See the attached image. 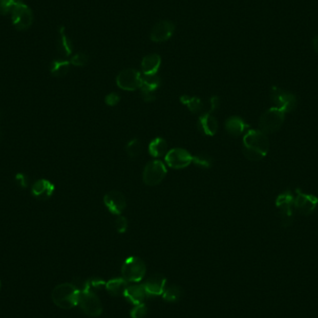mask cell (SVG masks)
I'll return each mask as SVG.
<instances>
[{
    "mask_svg": "<svg viewBox=\"0 0 318 318\" xmlns=\"http://www.w3.org/2000/svg\"><path fill=\"white\" fill-rule=\"evenodd\" d=\"M270 141L260 130H248L243 138V154L248 160L259 161L267 156Z\"/></svg>",
    "mask_w": 318,
    "mask_h": 318,
    "instance_id": "cell-1",
    "label": "cell"
},
{
    "mask_svg": "<svg viewBox=\"0 0 318 318\" xmlns=\"http://www.w3.org/2000/svg\"><path fill=\"white\" fill-rule=\"evenodd\" d=\"M79 294L80 289L75 284L62 283L52 290L51 299L58 307L68 310L78 305Z\"/></svg>",
    "mask_w": 318,
    "mask_h": 318,
    "instance_id": "cell-2",
    "label": "cell"
},
{
    "mask_svg": "<svg viewBox=\"0 0 318 318\" xmlns=\"http://www.w3.org/2000/svg\"><path fill=\"white\" fill-rule=\"evenodd\" d=\"M275 207L283 227L291 226L294 220V195L291 191L286 190L278 195L275 199Z\"/></svg>",
    "mask_w": 318,
    "mask_h": 318,
    "instance_id": "cell-3",
    "label": "cell"
},
{
    "mask_svg": "<svg viewBox=\"0 0 318 318\" xmlns=\"http://www.w3.org/2000/svg\"><path fill=\"white\" fill-rule=\"evenodd\" d=\"M286 114L280 111L277 107H271L263 113L259 120L260 131L267 134L278 132L285 122Z\"/></svg>",
    "mask_w": 318,
    "mask_h": 318,
    "instance_id": "cell-4",
    "label": "cell"
},
{
    "mask_svg": "<svg viewBox=\"0 0 318 318\" xmlns=\"http://www.w3.org/2000/svg\"><path fill=\"white\" fill-rule=\"evenodd\" d=\"M9 15L10 16L11 23L17 30H27L30 28L34 23V13L29 6L25 2L19 0L13 8L10 10Z\"/></svg>",
    "mask_w": 318,
    "mask_h": 318,
    "instance_id": "cell-5",
    "label": "cell"
},
{
    "mask_svg": "<svg viewBox=\"0 0 318 318\" xmlns=\"http://www.w3.org/2000/svg\"><path fill=\"white\" fill-rule=\"evenodd\" d=\"M270 98L274 104V107H277L280 111L284 112L285 114L294 111L298 104L297 97L295 94L278 87H273L271 89Z\"/></svg>",
    "mask_w": 318,
    "mask_h": 318,
    "instance_id": "cell-6",
    "label": "cell"
},
{
    "mask_svg": "<svg viewBox=\"0 0 318 318\" xmlns=\"http://www.w3.org/2000/svg\"><path fill=\"white\" fill-rule=\"evenodd\" d=\"M146 272L145 263L141 258H128L121 268L122 278L128 282L138 283L141 281Z\"/></svg>",
    "mask_w": 318,
    "mask_h": 318,
    "instance_id": "cell-7",
    "label": "cell"
},
{
    "mask_svg": "<svg viewBox=\"0 0 318 318\" xmlns=\"http://www.w3.org/2000/svg\"><path fill=\"white\" fill-rule=\"evenodd\" d=\"M78 305L87 315L91 317L99 316L102 313L101 300L91 290H80Z\"/></svg>",
    "mask_w": 318,
    "mask_h": 318,
    "instance_id": "cell-8",
    "label": "cell"
},
{
    "mask_svg": "<svg viewBox=\"0 0 318 318\" xmlns=\"http://www.w3.org/2000/svg\"><path fill=\"white\" fill-rule=\"evenodd\" d=\"M318 207V197L312 194L304 193L301 189L296 190L294 196V208L303 215L308 216Z\"/></svg>",
    "mask_w": 318,
    "mask_h": 318,
    "instance_id": "cell-9",
    "label": "cell"
},
{
    "mask_svg": "<svg viewBox=\"0 0 318 318\" xmlns=\"http://www.w3.org/2000/svg\"><path fill=\"white\" fill-rule=\"evenodd\" d=\"M167 168L159 160L149 162L143 172V182L149 186H156L165 179Z\"/></svg>",
    "mask_w": 318,
    "mask_h": 318,
    "instance_id": "cell-10",
    "label": "cell"
},
{
    "mask_svg": "<svg viewBox=\"0 0 318 318\" xmlns=\"http://www.w3.org/2000/svg\"><path fill=\"white\" fill-rule=\"evenodd\" d=\"M116 84L124 91H136L141 88V75L135 69L126 68L118 74L116 77Z\"/></svg>",
    "mask_w": 318,
    "mask_h": 318,
    "instance_id": "cell-11",
    "label": "cell"
},
{
    "mask_svg": "<svg viewBox=\"0 0 318 318\" xmlns=\"http://www.w3.org/2000/svg\"><path fill=\"white\" fill-rule=\"evenodd\" d=\"M165 159L168 167L181 169L188 167L192 163L193 156L184 149L175 148L167 152Z\"/></svg>",
    "mask_w": 318,
    "mask_h": 318,
    "instance_id": "cell-12",
    "label": "cell"
},
{
    "mask_svg": "<svg viewBox=\"0 0 318 318\" xmlns=\"http://www.w3.org/2000/svg\"><path fill=\"white\" fill-rule=\"evenodd\" d=\"M175 31V25L171 20H160L152 28L150 39L153 42L162 43L168 40Z\"/></svg>",
    "mask_w": 318,
    "mask_h": 318,
    "instance_id": "cell-13",
    "label": "cell"
},
{
    "mask_svg": "<svg viewBox=\"0 0 318 318\" xmlns=\"http://www.w3.org/2000/svg\"><path fill=\"white\" fill-rule=\"evenodd\" d=\"M103 202L108 210L115 215L121 214L126 207V197L121 192L116 190L107 193L103 198Z\"/></svg>",
    "mask_w": 318,
    "mask_h": 318,
    "instance_id": "cell-14",
    "label": "cell"
},
{
    "mask_svg": "<svg viewBox=\"0 0 318 318\" xmlns=\"http://www.w3.org/2000/svg\"><path fill=\"white\" fill-rule=\"evenodd\" d=\"M167 279L162 274H155L144 283V288L148 296H159L166 289Z\"/></svg>",
    "mask_w": 318,
    "mask_h": 318,
    "instance_id": "cell-15",
    "label": "cell"
},
{
    "mask_svg": "<svg viewBox=\"0 0 318 318\" xmlns=\"http://www.w3.org/2000/svg\"><path fill=\"white\" fill-rule=\"evenodd\" d=\"M32 195L39 199V200H47L51 198L55 191V187L50 181L42 179L35 182L32 186Z\"/></svg>",
    "mask_w": 318,
    "mask_h": 318,
    "instance_id": "cell-16",
    "label": "cell"
},
{
    "mask_svg": "<svg viewBox=\"0 0 318 318\" xmlns=\"http://www.w3.org/2000/svg\"><path fill=\"white\" fill-rule=\"evenodd\" d=\"M198 129L203 134L207 136H213L218 131L217 119L210 113H204L199 116Z\"/></svg>",
    "mask_w": 318,
    "mask_h": 318,
    "instance_id": "cell-17",
    "label": "cell"
},
{
    "mask_svg": "<svg viewBox=\"0 0 318 318\" xmlns=\"http://www.w3.org/2000/svg\"><path fill=\"white\" fill-rule=\"evenodd\" d=\"M225 129L230 135L238 137L248 131L249 125L239 116H231L225 122Z\"/></svg>",
    "mask_w": 318,
    "mask_h": 318,
    "instance_id": "cell-18",
    "label": "cell"
},
{
    "mask_svg": "<svg viewBox=\"0 0 318 318\" xmlns=\"http://www.w3.org/2000/svg\"><path fill=\"white\" fill-rule=\"evenodd\" d=\"M147 293L144 288V285H134L129 286L126 288V291L124 293V297L134 305L140 304L144 302L146 299Z\"/></svg>",
    "mask_w": 318,
    "mask_h": 318,
    "instance_id": "cell-19",
    "label": "cell"
},
{
    "mask_svg": "<svg viewBox=\"0 0 318 318\" xmlns=\"http://www.w3.org/2000/svg\"><path fill=\"white\" fill-rule=\"evenodd\" d=\"M161 66V57L157 53L145 56L141 61V70L143 75H157Z\"/></svg>",
    "mask_w": 318,
    "mask_h": 318,
    "instance_id": "cell-20",
    "label": "cell"
},
{
    "mask_svg": "<svg viewBox=\"0 0 318 318\" xmlns=\"http://www.w3.org/2000/svg\"><path fill=\"white\" fill-rule=\"evenodd\" d=\"M105 287L106 290L110 295L115 297H120L124 296V293L126 291V288L129 287V284L126 279L123 278H114L106 283Z\"/></svg>",
    "mask_w": 318,
    "mask_h": 318,
    "instance_id": "cell-21",
    "label": "cell"
},
{
    "mask_svg": "<svg viewBox=\"0 0 318 318\" xmlns=\"http://www.w3.org/2000/svg\"><path fill=\"white\" fill-rule=\"evenodd\" d=\"M181 101L183 104L187 105L188 109L194 114L201 113L202 115L204 113H207V105L199 98L183 95L181 97Z\"/></svg>",
    "mask_w": 318,
    "mask_h": 318,
    "instance_id": "cell-22",
    "label": "cell"
},
{
    "mask_svg": "<svg viewBox=\"0 0 318 318\" xmlns=\"http://www.w3.org/2000/svg\"><path fill=\"white\" fill-rule=\"evenodd\" d=\"M160 86V78L157 75H142L141 76V92L155 93Z\"/></svg>",
    "mask_w": 318,
    "mask_h": 318,
    "instance_id": "cell-23",
    "label": "cell"
},
{
    "mask_svg": "<svg viewBox=\"0 0 318 318\" xmlns=\"http://www.w3.org/2000/svg\"><path fill=\"white\" fill-rule=\"evenodd\" d=\"M149 154L152 157H160L164 156L167 150V141H165L163 138H156L150 142L149 144Z\"/></svg>",
    "mask_w": 318,
    "mask_h": 318,
    "instance_id": "cell-24",
    "label": "cell"
},
{
    "mask_svg": "<svg viewBox=\"0 0 318 318\" xmlns=\"http://www.w3.org/2000/svg\"><path fill=\"white\" fill-rule=\"evenodd\" d=\"M70 61L56 60L51 62V73L56 77H62L68 74L70 70Z\"/></svg>",
    "mask_w": 318,
    "mask_h": 318,
    "instance_id": "cell-25",
    "label": "cell"
},
{
    "mask_svg": "<svg viewBox=\"0 0 318 318\" xmlns=\"http://www.w3.org/2000/svg\"><path fill=\"white\" fill-rule=\"evenodd\" d=\"M59 51L65 56H69L73 52V45L69 37L66 35L65 28L60 29V39L58 44Z\"/></svg>",
    "mask_w": 318,
    "mask_h": 318,
    "instance_id": "cell-26",
    "label": "cell"
},
{
    "mask_svg": "<svg viewBox=\"0 0 318 318\" xmlns=\"http://www.w3.org/2000/svg\"><path fill=\"white\" fill-rule=\"evenodd\" d=\"M162 296L167 303H176L182 297V288L176 285H173L172 287L166 288Z\"/></svg>",
    "mask_w": 318,
    "mask_h": 318,
    "instance_id": "cell-27",
    "label": "cell"
},
{
    "mask_svg": "<svg viewBox=\"0 0 318 318\" xmlns=\"http://www.w3.org/2000/svg\"><path fill=\"white\" fill-rule=\"evenodd\" d=\"M141 148L142 147H141L140 140L133 139L126 145V154H128L129 157H131L132 159H134L141 155Z\"/></svg>",
    "mask_w": 318,
    "mask_h": 318,
    "instance_id": "cell-28",
    "label": "cell"
},
{
    "mask_svg": "<svg viewBox=\"0 0 318 318\" xmlns=\"http://www.w3.org/2000/svg\"><path fill=\"white\" fill-rule=\"evenodd\" d=\"M193 163L198 167L203 168H208L212 166V158L207 154L201 153L193 157Z\"/></svg>",
    "mask_w": 318,
    "mask_h": 318,
    "instance_id": "cell-29",
    "label": "cell"
},
{
    "mask_svg": "<svg viewBox=\"0 0 318 318\" xmlns=\"http://www.w3.org/2000/svg\"><path fill=\"white\" fill-rule=\"evenodd\" d=\"M147 310L146 305L144 303L136 304L132 311H131V316L132 318H144L146 316Z\"/></svg>",
    "mask_w": 318,
    "mask_h": 318,
    "instance_id": "cell-30",
    "label": "cell"
},
{
    "mask_svg": "<svg viewBox=\"0 0 318 318\" xmlns=\"http://www.w3.org/2000/svg\"><path fill=\"white\" fill-rule=\"evenodd\" d=\"M19 0H0V14L9 15L10 10Z\"/></svg>",
    "mask_w": 318,
    "mask_h": 318,
    "instance_id": "cell-31",
    "label": "cell"
},
{
    "mask_svg": "<svg viewBox=\"0 0 318 318\" xmlns=\"http://www.w3.org/2000/svg\"><path fill=\"white\" fill-rule=\"evenodd\" d=\"M88 61H89V56L83 52H79L72 57L70 63L75 66H85L88 63Z\"/></svg>",
    "mask_w": 318,
    "mask_h": 318,
    "instance_id": "cell-32",
    "label": "cell"
},
{
    "mask_svg": "<svg viewBox=\"0 0 318 318\" xmlns=\"http://www.w3.org/2000/svg\"><path fill=\"white\" fill-rule=\"evenodd\" d=\"M128 220L125 217H118L116 220L115 225H116V231L120 234H123L128 229Z\"/></svg>",
    "mask_w": 318,
    "mask_h": 318,
    "instance_id": "cell-33",
    "label": "cell"
},
{
    "mask_svg": "<svg viewBox=\"0 0 318 318\" xmlns=\"http://www.w3.org/2000/svg\"><path fill=\"white\" fill-rule=\"evenodd\" d=\"M120 101V97L115 92H112L105 97V103L107 105L115 106Z\"/></svg>",
    "mask_w": 318,
    "mask_h": 318,
    "instance_id": "cell-34",
    "label": "cell"
},
{
    "mask_svg": "<svg viewBox=\"0 0 318 318\" xmlns=\"http://www.w3.org/2000/svg\"><path fill=\"white\" fill-rule=\"evenodd\" d=\"M219 104H220V99L217 96L211 97L207 101V113H211L215 109H217Z\"/></svg>",
    "mask_w": 318,
    "mask_h": 318,
    "instance_id": "cell-35",
    "label": "cell"
},
{
    "mask_svg": "<svg viewBox=\"0 0 318 318\" xmlns=\"http://www.w3.org/2000/svg\"><path fill=\"white\" fill-rule=\"evenodd\" d=\"M16 182H18V184L23 188H26L28 185V182H27V178H26L25 174L23 173H18L15 177Z\"/></svg>",
    "mask_w": 318,
    "mask_h": 318,
    "instance_id": "cell-36",
    "label": "cell"
},
{
    "mask_svg": "<svg viewBox=\"0 0 318 318\" xmlns=\"http://www.w3.org/2000/svg\"><path fill=\"white\" fill-rule=\"evenodd\" d=\"M141 97H142V100L147 101V102L155 101V99H156V96L154 93H148V92H141Z\"/></svg>",
    "mask_w": 318,
    "mask_h": 318,
    "instance_id": "cell-37",
    "label": "cell"
},
{
    "mask_svg": "<svg viewBox=\"0 0 318 318\" xmlns=\"http://www.w3.org/2000/svg\"><path fill=\"white\" fill-rule=\"evenodd\" d=\"M313 50L318 54V35H316L313 40Z\"/></svg>",
    "mask_w": 318,
    "mask_h": 318,
    "instance_id": "cell-38",
    "label": "cell"
},
{
    "mask_svg": "<svg viewBox=\"0 0 318 318\" xmlns=\"http://www.w3.org/2000/svg\"><path fill=\"white\" fill-rule=\"evenodd\" d=\"M0 115H1V111H0Z\"/></svg>",
    "mask_w": 318,
    "mask_h": 318,
    "instance_id": "cell-39",
    "label": "cell"
},
{
    "mask_svg": "<svg viewBox=\"0 0 318 318\" xmlns=\"http://www.w3.org/2000/svg\"><path fill=\"white\" fill-rule=\"evenodd\" d=\"M0 287H1V284H0Z\"/></svg>",
    "mask_w": 318,
    "mask_h": 318,
    "instance_id": "cell-40",
    "label": "cell"
}]
</instances>
